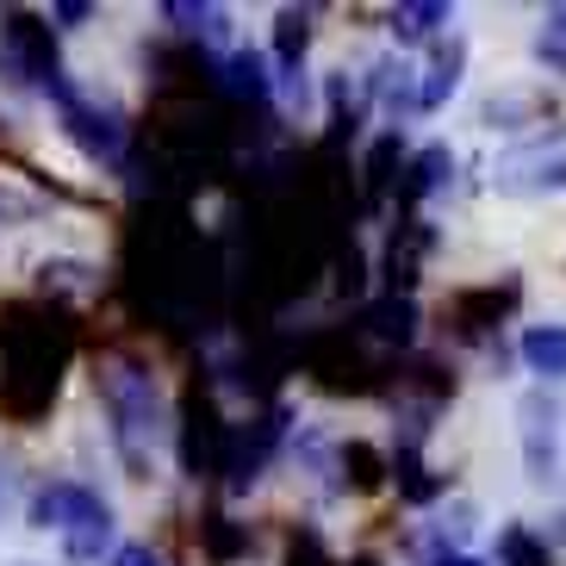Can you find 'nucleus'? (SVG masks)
<instances>
[{"label": "nucleus", "instance_id": "16", "mask_svg": "<svg viewBox=\"0 0 566 566\" xmlns=\"http://www.w3.org/2000/svg\"><path fill=\"white\" fill-rule=\"evenodd\" d=\"M542 56L566 63V7H554V13H548V32H542Z\"/></svg>", "mask_w": 566, "mask_h": 566}, {"label": "nucleus", "instance_id": "13", "mask_svg": "<svg viewBox=\"0 0 566 566\" xmlns=\"http://www.w3.org/2000/svg\"><path fill=\"white\" fill-rule=\"evenodd\" d=\"M243 542H250V535L231 530L224 516H206V554H212V560H231V554H243Z\"/></svg>", "mask_w": 566, "mask_h": 566}, {"label": "nucleus", "instance_id": "8", "mask_svg": "<svg viewBox=\"0 0 566 566\" xmlns=\"http://www.w3.org/2000/svg\"><path fill=\"white\" fill-rule=\"evenodd\" d=\"M367 331L380 336V343H411V324H417V312L405 300H380V305H367V317H361Z\"/></svg>", "mask_w": 566, "mask_h": 566}, {"label": "nucleus", "instance_id": "12", "mask_svg": "<svg viewBox=\"0 0 566 566\" xmlns=\"http://www.w3.org/2000/svg\"><path fill=\"white\" fill-rule=\"evenodd\" d=\"M454 69H461V51L449 44V51L436 56V69H430V82H423V94H417V106H436V101H442V94L454 87Z\"/></svg>", "mask_w": 566, "mask_h": 566}, {"label": "nucleus", "instance_id": "5", "mask_svg": "<svg viewBox=\"0 0 566 566\" xmlns=\"http://www.w3.org/2000/svg\"><path fill=\"white\" fill-rule=\"evenodd\" d=\"M523 168H548V175H535V187H566V137H535V144H523V150H511L499 163V181L516 187L523 181Z\"/></svg>", "mask_w": 566, "mask_h": 566}, {"label": "nucleus", "instance_id": "10", "mask_svg": "<svg viewBox=\"0 0 566 566\" xmlns=\"http://www.w3.org/2000/svg\"><path fill=\"white\" fill-rule=\"evenodd\" d=\"M499 560H504V566H554L548 548H542V542H535L523 523H511V530L499 535Z\"/></svg>", "mask_w": 566, "mask_h": 566}, {"label": "nucleus", "instance_id": "1", "mask_svg": "<svg viewBox=\"0 0 566 566\" xmlns=\"http://www.w3.org/2000/svg\"><path fill=\"white\" fill-rule=\"evenodd\" d=\"M101 399L113 411V436L132 467H150L156 442H163L168 417H163V392H156V374L137 361H106L101 367Z\"/></svg>", "mask_w": 566, "mask_h": 566}, {"label": "nucleus", "instance_id": "14", "mask_svg": "<svg viewBox=\"0 0 566 566\" xmlns=\"http://www.w3.org/2000/svg\"><path fill=\"white\" fill-rule=\"evenodd\" d=\"M449 150H423V156H417V163H411V175H417V181H411V193H430V187H442V181H449Z\"/></svg>", "mask_w": 566, "mask_h": 566}, {"label": "nucleus", "instance_id": "7", "mask_svg": "<svg viewBox=\"0 0 566 566\" xmlns=\"http://www.w3.org/2000/svg\"><path fill=\"white\" fill-rule=\"evenodd\" d=\"M218 87H224V94H237V101H262V94H268L262 56H250V51L224 56V63H218Z\"/></svg>", "mask_w": 566, "mask_h": 566}, {"label": "nucleus", "instance_id": "9", "mask_svg": "<svg viewBox=\"0 0 566 566\" xmlns=\"http://www.w3.org/2000/svg\"><path fill=\"white\" fill-rule=\"evenodd\" d=\"M305 44H312V19H305V13H293V7H286V13L274 19V51H281V63H286V69H300Z\"/></svg>", "mask_w": 566, "mask_h": 566}, {"label": "nucleus", "instance_id": "6", "mask_svg": "<svg viewBox=\"0 0 566 566\" xmlns=\"http://www.w3.org/2000/svg\"><path fill=\"white\" fill-rule=\"evenodd\" d=\"M523 361H530L535 374L566 380V324H530V331H523Z\"/></svg>", "mask_w": 566, "mask_h": 566}, {"label": "nucleus", "instance_id": "17", "mask_svg": "<svg viewBox=\"0 0 566 566\" xmlns=\"http://www.w3.org/2000/svg\"><path fill=\"white\" fill-rule=\"evenodd\" d=\"M286 566H324V542H317V535H300V542L286 548Z\"/></svg>", "mask_w": 566, "mask_h": 566}, {"label": "nucleus", "instance_id": "19", "mask_svg": "<svg viewBox=\"0 0 566 566\" xmlns=\"http://www.w3.org/2000/svg\"><path fill=\"white\" fill-rule=\"evenodd\" d=\"M7 499H13V467H0V511H7Z\"/></svg>", "mask_w": 566, "mask_h": 566}, {"label": "nucleus", "instance_id": "18", "mask_svg": "<svg viewBox=\"0 0 566 566\" xmlns=\"http://www.w3.org/2000/svg\"><path fill=\"white\" fill-rule=\"evenodd\" d=\"M113 566H163V560H156L150 548H118V554H113Z\"/></svg>", "mask_w": 566, "mask_h": 566}, {"label": "nucleus", "instance_id": "2", "mask_svg": "<svg viewBox=\"0 0 566 566\" xmlns=\"http://www.w3.org/2000/svg\"><path fill=\"white\" fill-rule=\"evenodd\" d=\"M32 530L63 535L69 560H101L106 535H113V511H106L101 492H87L75 480H51V485H38V499H32Z\"/></svg>", "mask_w": 566, "mask_h": 566}, {"label": "nucleus", "instance_id": "11", "mask_svg": "<svg viewBox=\"0 0 566 566\" xmlns=\"http://www.w3.org/2000/svg\"><path fill=\"white\" fill-rule=\"evenodd\" d=\"M343 473H349L355 492H374V485H380V454L367 449V442H349V449H343Z\"/></svg>", "mask_w": 566, "mask_h": 566}, {"label": "nucleus", "instance_id": "20", "mask_svg": "<svg viewBox=\"0 0 566 566\" xmlns=\"http://www.w3.org/2000/svg\"><path fill=\"white\" fill-rule=\"evenodd\" d=\"M442 566H473V560H442Z\"/></svg>", "mask_w": 566, "mask_h": 566}, {"label": "nucleus", "instance_id": "4", "mask_svg": "<svg viewBox=\"0 0 566 566\" xmlns=\"http://www.w3.org/2000/svg\"><path fill=\"white\" fill-rule=\"evenodd\" d=\"M0 44H7V56H13V63L25 69L38 87H56V82H63L56 51H51V25H38L32 13H7V25H0Z\"/></svg>", "mask_w": 566, "mask_h": 566}, {"label": "nucleus", "instance_id": "15", "mask_svg": "<svg viewBox=\"0 0 566 566\" xmlns=\"http://www.w3.org/2000/svg\"><path fill=\"white\" fill-rule=\"evenodd\" d=\"M449 19V7H399V32L405 38H423V32H436Z\"/></svg>", "mask_w": 566, "mask_h": 566}, {"label": "nucleus", "instance_id": "21", "mask_svg": "<svg viewBox=\"0 0 566 566\" xmlns=\"http://www.w3.org/2000/svg\"><path fill=\"white\" fill-rule=\"evenodd\" d=\"M349 566H374V560H349Z\"/></svg>", "mask_w": 566, "mask_h": 566}, {"label": "nucleus", "instance_id": "3", "mask_svg": "<svg viewBox=\"0 0 566 566\" xmlns=\"http://www.w3.org/2000/svg\"><path fill=\"white\" fill-rule=\"evenodd\" d=\"M181 461L187 473H218V467L231 461V430L218 423V411L193 392L187 399V423H181Z\"/></svg>", "mask_w": 566, "mask_h": 566}]
</instances>
